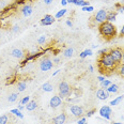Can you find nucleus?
<instances>
[{
  "label": "nucleus",
  "mask_w": 124,
  "mask_h": 124,
  "mask_svg": "<svg viewBox=\"0 0 124 124\" xmlns=\"http://www.w3.org/2000/svg\"><path fill=\"white\" fill-rule=\"evenodd\" d=\"M100 84H101V87H102V88H103V89H106V88H108V87H109V86H110V85H111V84H112V82H111V81H110V80H108V79H105V80H104V81L100 82Z\"/></svg>",
  "instance_id": "25"
},
{
  "label": "nucleus",
  "mask_w": 124,
  "mask_h": 124,
  "mask_svg": "<svg viewBox=\"0 0 124 124\" xmlns=\"http://www.w3.org/2000/svg\"><path fill=\"white\" fill-rule=\"evenodd\" d=\"M118 72H119V74H120V76H122L124 78V63H120V64H119Z\"/></svg>",
  "instance_id": "28"
},
{
  "label": "nucleus",
  "mask_w": 124,
  "mask_h": 124,
  "mask_svg": "<svg viewBox=\"0 0 124 124\" xmlns=\"http://www.w3.org/2000/svg\"><path fill=\"white\" fill-rule=\"evenodd\" d=\"M25 107H26V110H28V111H33V110L37 109L38 103L35 102V101H30V102L28 103V104L26 105Z\"/></svg>",
  "instance_id": "15"
},
{
  "label": "nucleus",
  "mask_w": 124,
  "mask_h": 124,
  "mask_svg": "<svg viewBox=\"0 0 124 124\" xmlns=\"http://www.w3.org/2000/svg\"><path fill=\"white\" fill-rule=\"evenodd\" d=\"M17 109L20 110V111H23V110H24V109H26V107H25V105H22V104H20V105H18V107H17Z\"/></svg>",
  "instance_id": "41"
},
{
  "label": "nucleus",
  "mask_w": 124,
  "mask_h": 124,
  "mask_svg": "<svg viewBox=\"0 0 124 124\" xmlns=\"http://www.w3.org/2000/svg\"><path fill=\"white\" fill-rule=\"evenodd\" d=\"M79 57H80L81 59H85V58H86L87 55H86V53H85V50H84V51H81V53L79 54Z\"/></svg>",
  "instance_id": "39"
},
{
  "label": "nucleus",
  "mask_w": 124,
  "mask_h": 124,
  "mask_svg": "<svg viewBox=\"0 0 124 124\" xmlns=\"http://www.w3.org/2000/svg\"><path fill=\"white\" fill-rule=\"evenodd\" d=\"M62 104V99L59 95H55V96H53L49 101V106L51 108H54V109H56V108H58L59 106Z\"/></svg>",
  "instance_id": "10"
},
{
  "label": "nucleus",
  "mask_w": 124,
  "mask_h": 124,
  "mask_svg": "<svg viewBox=\"0 0 124 124\" xmlns=\"http://www.w3.org/2000/svg\"><path fill=\"white\" fill-rule=\"evenodd\" d=\"M84 2V0H73L72 3H74L75 6H78V7H81V3Z\"/></svg>",
  "instance_id": "34"
},
{
  "label": "nucleus",
  "mask_w": 124,
  "mask_h": 124,
  "mask_svg": "<svg viewBox=\"0 0 124 124\" xmlns=\"http://www.w3.org/2000/svg\"><path fill=\"white\" fill-rule=\"evenodd\" d=\"M42 90H43V91H45V92H51L54 90V86L50 84L49 81H46L45 84H43Z\"/></svg>",
  "instance_id": "17"
},
{
  "label": "nucleus",
  "mask_w": 124,
  "mask_h": 124,
  "mask_svg": "<svg viewBox=\"0 0 124 124\" xmlns=\"http://www.w3.org/2000/svg\"><path fill=\"white\" fill-rule=\"evenodd\" d=\"M11 113L15 115L17 118H19V119H24V115H23V112L20 111V110L17 109V108H15V109H12L11 110Z\"/></svg>",
  "instance_id": "22"
},
{
  "label": "nucleus",
  "mask_w": 124,
  "mask_h": 124,
  "mask_svg": "<svg viewBox=\"0 0 124 124\" xmlns=\"http://www.w3.org/2000/svg\"><path fill=\"white\" fill-rule=\"evenodd\" d=\"M66 1H68V3H72V1H73V0H66Z\"/></svg>",
  "instance_id": "51"
},
{
  "label": "nucleus",
  "mask_w": 124,
  "mask_h": 124,
  "mask_svg": "<svg viewBox=\"0 0 124 124\" xmlns=\"http://www.w3.org/2000/svg\"><path fill=\"white\" fill-rule=\"evenodd\" d=\"M66 121V115L65 113H60L59 116H57L53 119L54 124H64Z\"/></svg>",
  "instance_id": "12"
},
{
  "label": "nucleus",
  "mask_w": 124,
  "mask_h": 124,
  "mask_svg": "<svg viewBox=\"0 0 124 124\" xmlns=\"http://www.w3.org/2000/svg\"><path fill=\"white\" fill-rule=\"evenodd\" d=\"M22 14L24 15L25 17H29L31 14H32V11H33V9H32V7L30 6V4H25L24 7L22 8Z\"/></svg>",
  "instance_id": "13"
},
{
  "label": "nucleus",
  "mask_w": 124,
  "mask_h": 124,
  "mask_svg": "<svg viewBox=\"0 0 124 124\" xmlns=\"http://www.w3.org/2000/svg\"><path fill=\"white\" fill-rule=\"evenodd\" d=\"M89 6H90V2L85 1V0H84V2L81 3V8H82V7H89Z\"/></svg>",
  "instance_id": "42"
},
{
  "label": "nucleus",
  "mask_w": 124,
  "mask_h": 124,
  "mask_svg": "<svg viewBox=\"0 0 124 124\" xmlns=\"http://www.w3.org/2000/svg\"><path fill=\"white\" fill-rule=\"evenodd\" d=\"M81 10H82V11H85V12H92V11H94V8H93L92 6H89V7H82V8H81Z\"/></svg>",
  "instance_id": "31"
},
{
  "label": "nucleus",
  "mask_w": 124,
  "mask_h": 124,
  "mask_svg": "<svg viewBox=\"0 0 124 124\" xmlns=\"http://www.w3.org/2000/svg\"><path fill=\"white\" fill-rule=\"evenodd\" d=\"M70 110H71L72 115H73L74 117L79 118L84 115V108L79 105H71L70 106Z\"/></svg>",
  "instance_id": "8"
},
{
  "label": "nucleus",
  "mask_w": 124,
  "mask_h": 124,
  "mask_svg": "<svg viewBox=\"0 0 124 124\" xmlns=\"http://www.w3.org/2000/svg\"><path fill=\"white\" fill-rule=\"evenodd\" d=\"M116 11H117L118 13H123L124 12V4L117 3L116 4Z\"/></svg>",
  "instance_id": "27"
},
{
  "label": "nucleus",
  "mask_w": 124,
  "mask_h": 124,
  "mask_svg": "<svg viewBox=\"0 0 124 124\" xmlns=\"http://www.w3.org/2000/svg\"><path fill=\"white\" fill-rule=\"evenodd\" d=\"M63 57H65V58H71L72 56H73V54H74V49L72 47H68L66 49H64L63 50Z\"/></svg>",
  "instance_id": "19"
},
{
  "label": "nucleus",
  "mask_w": 124,
  "mask_h": 124,
  "mask_svg": "<svg viewBox=\"0 0 124 124\" xmlns=\"http://www.w3.org/2000/svg\"><path fill=\"white\" fill-rule=\"evenodd\" d=\"M66 4H68V1H66V0H61V6L62 7H65Z\"/></svg>",
  "instance_id": "45"
},
{
  "label": "nucleus",
  "mask_w": 124,
  "mask_h": 124,
  "mask_svg": "<svg viewBox=\"0 0 124 124\" xmlns=\"http://www.w3.org/2000/svg\"><path fill=\"white\" fill-rule=\"evenodd\" d=\"M17 91L18 92H23L26 90V88H27V84H26V81H19L17 82Z\"/></svg>",
  "instance_id": "21"
},
{
  "label": "nucleus",
  "mask_w": 124,
  "mask_h": 124,
  "mask_svg": "<svg viewBox=\"0 0 124 124\" xmlns=\"http://www.w3.org/2000/svg\"><path fill=\"white\" fill-rule=\"evenodd\" d=\"M99 113H100L101 117L104 118L105 120H110V119H111L112 109H111V107H110V106L105 105V106H103V107H101Z\"/></svg>",
  "instance_id": "5"
},
{
  "label": "nucleus",
  "mask_w": 124,
  "mask_h": 124,
  "mask_svg": "<svg viewBox=\"0 0 124 124\" xmlns=\"http://www.w3.org/2000/svg\"><path fill=\"white\" fill-rule=\"evenodd\" d=\"M59 72H60V70H57V71H55V72L53 73V76H56L57 74H59Z\"/></svg>",
  "instance_id": "48"
},
{
  "label": "nucleus",
  "mask_w": 124,
  "mask_h": 124,
  "mask_svg": "<svg viewBox=\"0 0 124 124\" xmlns=\"http://www.w3.org/2000/svg\"><path fill=\"white\" fill-rule=\"evenodd\" d=\"M56 22V18L50 14H46L45 16L41 19V25L42 26H50L51 24Z\"/></svg>",
  "instance_id": "9"
},
{
  "label": "nucleus",
  "mask_w": 124,
  "mask_h": 124,
  "mask_svg": "<svg viewBox=\"0 0 124 124\" xmlns=\"http://www.w3.org/2000/svg\"><path fill=\"white\" fill-rule=\"evenodd\" d=\"M11 56L16 59H23L25 54H24V51L22 49H19V48H14V49H12V51H11Z\"/></svg>",
  "instance_id": "14"
},
{
  "label": "nucleus",
  "mask_w": 124,
  "mask_h": 124,
  "mask_svg": "<svg viewBox=\"0 0 124 124\" xmlns=\"http://www.w3.org/2000/svg\"><path fill=\"white\" fill-rule=\"evenodd\" d=\"M122 61L124 62V49H123V53H122Z\"/></svg>",
  "instance_id": "50"
},
{
  "label": "nucleus",
  "mask_w": 124,
  "mask_h": 124,
  "mask_svg": "<svg viewBox=\"0 0 124 124\" xmlns=\"http://www.w3.org/2000/svg\"><path fill=\"white\" fill-rule=\"evenodd\" d=\"M17 99H18V93H11L9 95V97H8V101L10 103H14Z\"/></svg>",
  "instance_id": "24"
},
{
  "label": "nucleus",
  "mask_w": 124,
  "mask_h": 124,
  "mask_svg": "<svg viewBox=\"0 0 124 124\" xmlns=\"http://www.w3.org/2000/svg\"><path fill=\"white\" fill-rule=\"evenodd\" d=\"M106 91H107L109 94H115L119 91V86L116 84H111L108 88H106Z\"/></svg>",
  "instance_id": "16"
},
{
  "label": "nucleus",
  "mask_w": 124,
  "mask_h": 124,
  "mask_svg": "<svg viewBox=\"0 0 124 124\" xmlns=\"http://www.w3.org/2000/svg\"><path fill=\"white\" fill-rule=\"evenodd\" d=\"M65 24H66V26H68V27H70V28H72V27H73V23H72V20H70V19L66 20V23H65Z\"/></svg>",
  "instance_id": "38"
},
{
  "label": "nucleus",
  "mask_w": 124,
  "mask_h": 124,
  "mask_svg": "<svg viewBox=\"0 0 124 124\" xmlns=\"http://www.w3.org/2000/svg\"><path fill=\"white\" fill-rule=\"evenodd\" d=\"M120 37H124V25L122 26V28L120 30Z\"/></svg>",
  "instance_id": "43"
},
{
  "label": "nucleus",
  "mask_w": 124,
  "mask_h": 124,
  "mask_svg": "<svg viewBox=\"0 0 124 124\" xmlns=\"http://www.w3.org/2000/svg\"><path fill=\"white\" fill-rule=\"evenodd\" d=\"M45 42H46V35H41V37L38 39V43L40 44V45L45 44Z\"/></svg>",
  "instance_id": "30"
},
{
  "label": "nucleus",
  "mask_w": 124,
  "mask_h": 124,
  "mask_svg": "<svg viewBox=\"0 0 124 124\" xmlns=\"http://www.w3.org/2000/svg\"><path fill=\"white\" fill-rule=\"evenodd\" d=\"M99 65H100L101 70H102L101 72L104 73L105 71H113V70H116L118 64L115 62L112 57L109 55V53H107V54H104V55H102L100 57Z\"/></svg>",
  "instance_id": "2"
},
{
  "label": "nucleus",
  "mask_w": 124,
  "mask_h": 124,
  "mask_svg": "<svg viewBox=\"0 0 124 124\" xmlns=\"http://www.w3.org/2000/svg\"><path fill=\"white\" fill-rule=\"evenodd\" d=\"M96 112V109H91V110H89L87 113H86V117H88V118H90V117H92L94 113Z\"/></svg>",
  "instance_id": "33"
},
{
  "label": "nucleus",
  "mask_w": 124,
  "mask_h": 124,
  "mask_svg": "<svg viewBox=\"0 0 124 124\" xmlns=\"http://www.w3.org/2000/svg\"><path fill=\"white\" fill-rule=\"evenodd\" d=\"M99 32L107 41H110L117 37V28L112 23L109 22H104L99 25Z\"/></svg>",
  "instance_id": "1"
},
{
  "label": "nucleus",
  "mask_w": 124,
  "mask_h": 124,
  "mask_svg": "<svg viewBox=\"0 0 124 124\" xmlns=\"http://www.w3.org/2000/svg\"><path fill=\"white\" fill-rule=\"evenodd\" d=\"M109 55L112 57V59L115 60V62L118 64L121 63V61H122V53H123V49L120 47H115V48H111L109 51Z\"/></svg>",
  "instance_id": "4"
},
{
  "label": "nucleus",
  "mask_w": 124,
  "mask_h": 124,
  "mask_svg": "<svg viewBox=\"0 0 124 124\" xmlns=\"http://www.w3.org/2000/svg\"><path fill=\"white\" fill-rule=\"evenodd\" d=\"M77 124H88V123H87V118H86V117L80 118L78 121H77Z\"/></svg>",
  "instance_id": "32"
},
{
  "label": "nucleus",
  "mask_w": 124,
  "mask_h": 124,
  "mask_svg": "<svg viewBox=\"0 0 124 124\" xmlns=\"http://www.w3.org/2000/svg\"><path fill=\"white\" fill-rule=\"evenodd\" d=\"M107 14H108V12L106 11V10H104V9L97 11V13L95 14V16H94V22L101 25L102 23H104V22L107 20Z\"/></svg>",
  "instance_id": "6"
},
{
  "label": "nucleus",
  "mask_w": 124,
  "mask_h": 124,
  "mask_svg": "<svg viewBox=\"0 0 124 124\" xmlns=\"http://www.w3.org/2000/svg\"><path fill=\"white\" fill-rule=\"evenodd\" d=\"M71 87H70L69 82L66 81H61L59 84V96L61 99H64V97H68L71 95Z\"/></svg>",
  "instance_id": "3"
},
{
  "label": "nucleus",
  "mask_w": 124,
  "mask_h": 124,
  "mask_svg": "<svg viewBox=\"0 0 124 124\" xmlns=\"http://www.w3.org/2000/svg\"><path fill=\"white\" fill-rule=\"evenodd\" d=\"M18 29H19L18 26H14V27L12 28V31H13V32H16V31H18Z\"/></svg>",
  "instance_id": "44"
},
{
  "label": "nucleus",
  "mask_w": 124,
  "mask_h": 124,
  "mask_svg": "<svg viewBox=\"0 0 124 124\" xmlns=\"http://www.w3.org/2000/svg\"><path fill=\"white\" fill-rule=\"evenodd\" d=\"M95 95H96V97L99 100H101V101L108 100L109 99V96H110V94L106 91V89H103V88H101V89L97 90L96 93H95Z\"/></svg>",
  "instance_id": "11"
},
{
  "label": "nucleus",
  "mask_w": 124,
  "mask_h": 124,
  "mask_svg": "<svg viewBox=\"0 0 124 124\" xmlns=\"http://www.w3.org/2000/svg\"><path fill=\"white\" fill-rule=\"evenodd\" d=\"M117 18V13L116 12H109L107 14V20L106 22H109V23H113Z\"/></svg>",
  "instance_id": "20"
},
{
  "label": "nucleus",
  "mask_w": 124,
  "mask_h": 124,
  "mask_svg": "<svg viewBox=\"0 0 124 124\" xmlns=\"http://www.w3.org/2000/svg\"><path fill=\"white\" fill-rule=\"evenodd\" d=\"M123 99H124V94L120 95V96H118V97H116V99H113L111 102L109 103V105L110 106H117V105L120 104L121 101H123Z\"/></svg>",
  "instance_id": "18"
},
{
  "label": "nucleus",
  "mask_w": 124,
  "mask_h": 124,
  "mask_svg": "<svg viewBox=\"0 0 124 124\" xmlns=\"http://www.w3.org/2000/svg\"><path fill=\"white\" fill-rule=\"evenodd\" d=\"M54 2V0H44V3L46 4V6H49Z\"/></svg>",
  "instance_id": "40"
},
{
  "label": "nucleus",
  "mask_w": 124,
  "mask_h": 124,
  "mask_svg": "<svg viewBox=\"0 0 124 124\" xmlns=\"http://www.w3.org/2000/svg\"><path fill=\"white\" fill-rule=\"evenodd\" d=\"M85 53H86L87 57H88V56H92V55H93L92 49H85Z\"/></svg>",
  "instance_id": "36"
},
{
  "label": "nucleus",
  "mask_w": 124,
  "mask_h": 124,
  "mask_svg": "<svg viewBox=\"0 0 124 124\" xmlns=\"http://www.w3.org/2000/svg\"><path fill=\"white\" fill-rule=\"evenodd\" d=\"M107 53H108V49H107V48H103V49H100L99 51H97V54H99L100 56L104 55V54H107Z\"/></svg>",
  "instance_id": "35"
},
{
  "label": "nucleus",
  "mask_w": 124,
  "mask_h": 124,
  "mask_svg": "<svg viewBox=\"0 0 124 124\" xmlns=\"http://www.w3.org/2000/svg\"><path fill=\"white\" fill-rule=\"evenodd\" d=\"M66 12H68V10L66 9H62V10H60V11H58L56 13L55 18H62V17L66 14Z\"/></svg>",
  "instance_id": "23"
},
{
  "label": "nucleus",
  "mask_w": 124,
  "mask_h": 124,
  "mask_svg": "<svg viewBox=\"0 0 124 124\" xmlns=\"http://www.w3.org/2000/svg\"><path fill=\"white\" fill-rule=\"evenodd\" d=\"M97 80H99V82H102V81H104L105 80V76H102V75H101V76H97Z\"/></svg>",
  "instance_id": "37"
},
{
  "label": "nucleus",
  "mask_w": 124,
  "mask_h": 124,
  "mask_svg": "<svg viewBox=\"0 0 124 124\" xmlns=\"http://www.w3.org/2000/svg\"><path fill=\"white\" fill-rule=\"evenodd\" d=\"M53 62H54V63H59V62H60V59L57 58V57H55V58H54V60H53Z\"/></svg>",
  "instance_id": "46"
},
{
  "label": "nucleus",
  "mask_w": 124,
  "mask_h": 124,
  "mask_svg": "<svg viewBox=\"0 0 124 124\" xmlns=\"http://www.w3.org/2000/svg\"><path fill=\"white\" fill-rule=\"evenodd\" d=\"M8 122H9V118L7 115L0 116V124H8Z\"/></svg>",
  "instance_id": "26"
},
{
  "label": "nucleus",
  "mask_w": 124,
  "mask_h": 124,
  "mask_svg": "<svg viewBox=\"0 0 124 124\" xmlns=\"http://www.w3.org/2000/svg\"><path fill=\"white\" fill-rule=\"evenodd\" d=\"M111 124H123V122H111Z\"/></svg>",
  "instance_id": "49"
},
{
  "label": "nucleus",
  "mask_w": 124,
  "mask_h": 124,
  "mask_svg": "<svg viewBox=\"0 0 124 124\" xmlns=\"http://www.w3.org/2000/svg\"><path fill=\"white\" fill-rule=\"evenodd\" d=\"M89 71L91 72V73L94 72V68H93V65H89Z\"/></svg>",
  "instance_id": "47"
},
{
  "label": "nucleus",
  "mask_w": 124,
  "mask_h": 124,
  "mask_svg": "<svg viewBox=\"0 0 124 124\" xmlns=\"http://www.w3.org/2000/svg\"><path fill=\"white\" fill-rule=\"evenodd\" d=\"M30 102V96H25V97H23L22 100H20V104L22 105H27L28 103Z\"/></svg>",
  "instance_id": "29"
},
{
  "label": "nucleus",
  "mask_w": 124,
  "mask_h": 124,
  "mask_svg": "<svg viewBox=\"0 0 124 124\" xmlns=\"http://www.w3.org/2000/svg\"><path fill=\"white\" fill-rule=\"evenodd\" d=\"M53 65H54L53 60H50L49 58H44L40 63V69L42 72H47L53 69Z\"/></svg>",
  "instance_id": "7"
}]
</instances>
